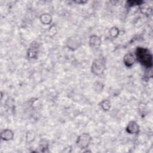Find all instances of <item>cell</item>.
Masks as SVG:
<instances>
[{
    "label": "cell",
    "instance_id": "12",
    "mask_svg": "<svg viewBox=\"0 0 153 153\" xmlns=\"http://www.w3.org/2000/svg\"><path fill=\"white\" fill-rule=\"evenodd\" d=\"M36 137L35 132L33 130H30L26 132V143H30L33 142Z\"/></svg>",
    "mask_w": 153,
    "mask_h": 153
},
{
    "label": "cell",
    "instance_id": "16",
    "mask_svg": "<svg viewBox=\"0 0 153 153\" xmlns=\"http://www.w3.org/2000/svg\"><path fill=\"white\" fill-rule=\"evenodd\" d=\"M57 33V29L55 25H52L49 28H48V34L50 36L53 37L55 36Z\"/></svg>",
    "mask_w": 153,
    "mask_h": 153
},
{
    "label": "cell",
    "instance_id": "1",
    "mask_svg": "<svg viewBox=\"0 0 153 153\" xmlns=\"http://www.w3.org/2000/svg\"><path fill=\"white\" fill-rule=\"evenodd\" d=\"M134 56L136 60L146 69L152 67V55L148 48L137 47L136 48Z\"/></svg>",
    "mask_w": 153,
    "mask_h": 153
},
{
    "label": "cell",
    "instance_id": "6",
    "mask_svg": "<svg viewBox=\"0 0 153 153\" xmlns=\"http://www.w3.org/2000/svg\"><path fill=\"white\" fill-rule=\"evenodd\" d=\"M27 55L30 59H36L38 55V45L37 43L32 42L27 51Z\"/></svg>",
    "mask_w": 153,
    "mask_h": 153
},
{
    "label": "cell",
    "instance_id": "4",
    "mask_svg": "<svg viewBox=\"0 0 153 153\" xmlns=\"http://www.w3.org/2000/svg\"><path fill=\"white\" fill-rule=\"evenodd\" d=\"M65 44L68 49L71 51H75L81 46V38L77 35L71 36L66 39Z\"/></svg>",
    "mask_w": 153,
    "mask_h": 153
},
{
    "label": "cell",
    "instance_id": "9",
    "mask_svg": "<svg viewBox=\"0 0 153 153\" xmlns=\"http://www.w3.org/2000/svg\"><path fill=\"white\" fill-rule=\"evenodd\" d=\"M139 10L140 13L144 15L149 16L152 14V8L151 6L149 5L147 3L143 1L142 3L139 6Z\"/></svg>",
    "mask_w": 153,
    "mask_h": 153
},
{
    "label": "cell",
    "instance_id": "19",
    "mask_svg": "<svg viewBox=\"0 0 153 153\" xmlns=\"http://www.w3.org/2000/svg\"><path fill=\"white\" fill-rule=\"evenodd\" d=\"M74 2L76 4H84L87 2V1H84V0H78V1H74Z\"/></svg>",
    "mask_w": 153,
    "mask_h": 153
},
{
    "label": "cell",
    "instance_id": "18",
    "mask_svg": "<svg viewBox=\"0 0 153 153\" xmlns=\"http://www.w3.org/2000/svg\"><path fill=\"white\" fill-rule=\"evenodd\" d=\"M48 148V143L46 140H42L39 145V148L42 152H44Z\"/></svg>",
    "mask_w": 153,
    "mask_h": 153
},
{
    "label": "cell",
    "instance_id": "5",
    "mask_svg": "<svg viewBox=\"0 0 153 153\" xmlns=\"http://www.w3.org/2000/svg\"><path fill=\"white\" fill-rule=\"evenodd\" d=\"M126 131L130 134H137L140 131V127L135 121H130L127 125Z\"/></svg>",
    "mask_w": 153,
    "mask_h": 153
},
{
    "label": "cell",
    "instance_id": "13",
    "mask_svg": "<svg viewBox=\"0 0 153 153\" xmlns=\"http://www.w3.org/2000/svg\"><path fill=\"white\" fill-rule=\"evenodd\" d=\"M99 106L101 107V108L103 111H108L110 109V108L111 107V103L109 100L105 99L100 102Z\"/></svg>",
    "mask_w": 153,
    "mask_h": 153
},
{
    "label": "cell",
    "instance_id": "7",
    "mask_svg": "<svg viewBox=\"0 0 153 153\" xmlns=\"http://www.w3.org/2000/svg\"><path fill=\"white\" fill-rule=\"evenodd\" d=\"M136 61V57L132 53H128L126 54L123 57L124 64L127 68L131 67L135 63Z\"/></svg>",
    "mask_w": 153,
    "mask_h": 153
},
{
    "label": "cell",
    "instance_id": "10",
    "mask_svg": "<svg viewBox=\"0 0 153 153\" xmlns=\"http://www.w3.org/2000/svg\"><path fill=\"white\" fill-rule=\"evenodd\" d=\"M101 38L100 36L96 35H92L89 38V44L90 47L94 48H97L101 45Z\"/></svg>",
    "mask_w": 153,
    "mask_h": 153
},
{
    "label": "cell",
    "instance_id": "11",
    "mask_svg": "<svg viewBox=\"0 0 153 153\" xmlns=\"http://www.w3.org/2000/svg\"><path fill=\"white\" fill-rule=\"evenodd\" d=\"M39 20L43 25H48L52 22V16L48 13H43L40 15Z\"/></svg>",
    "mask_w": 153,
    "mask_h": 153
},
{
    "label": "cell",
    "instance_id": "14",
    "mask_svg": "<svg viewBox=\"0 0 153 153\" xmlns=\"http://www.w3.org/2000/svg\"><path fill=\"white\" fill-rule=\"evenodd\" d=\"M109 35H110L111 37H112L113 38H117L119 35V34H120V30H119V29L117 27L112 26L109 29Z\"/></svg>",
    "mask_w": 153,
    "mask_h": 153
},
{
    "label": "cell",
    "instance_id": "8",
    "mask_svg": "<svg viewBox=\"0 0 153 153\" xmlns=\"http://www.w3.org/2000/svg\"><path fill=\"white\" fill-rule=\"evenodd\" d=\"M14 133L12 130L10 128H5L2 130L1 133V138L4 141H10L13 139Z\"/></svg>",
    "mask_w": 153,
    "mask_h": 153
},
{
    "label": "cell",
    "instance_id": "17",
    "mask_svg": "<svg viewBox=\"0 0 153 153\" xmlns=\"http://www.w3.org/2000/svg\"><path fill=\"white\" fill-rule=\"evenodd\" d=\"M5 106L10 109H12L14 106V99L11 97H8V99L6 100L5 102Z\"/></svg>",
    "mask_w": 153,
    "mask_h": 153
},
{
    "label": "cell",
    "instance_id": "15",
    "mask_svg": "<svg viewBox=\"0 0 153 153\" xmlns=\"http://www.w3.org/2000/svg\"><path fill=\"white\" fill-rule=\"evenodd\" d=\"M143 1H127L126 2V6L128 8H131L136 6H139Z\"/></svg>",
    "mask_w": 153,
    "mask_h": 153
},
{
    "label": "cell",
    "instance_id": "3",
    "mask_svg": "<svg viewBox=\"0 0 153 153\" xmlns=\"http://www.w3.org/2000/svg\"><path fill=\"white\" fill-rule=\"evenodd\" d=\"M91 136L87 133H83L77 137L76 140V145L81 149H86L91 143Z\"/></svg>",
    "mask_w": 153,
    "mask_h": 153
},
{
    "label": "cell",
    "instance_id": "2",
    "mask_svg": "<svg viewBox=\"0 0 153 153\" xmlns=\"http://www.w3.org/2000/svg\"><path fill=\"white\" fill-rule=\"evenodd\" d=\"M106 62L104 57H99L95 59L91 65V71L96 75L102 74L106 69Z\"/></svg>",
    "mask_w": 153,
    "mask_h": 153
}]
</instances>
